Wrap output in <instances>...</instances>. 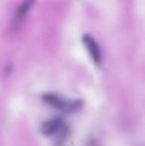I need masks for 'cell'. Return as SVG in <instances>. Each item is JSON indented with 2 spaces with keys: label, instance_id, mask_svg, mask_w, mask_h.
<instances>
[{
  "label": "cell",
  "instance_id": "2",
  "mask_svg": "<svg viewBox=\"0 0 145 146\" xmlns=\"http://www.w3.org/2000/svg\"><path fill=\"white\" fill-rule=\"evenodd\" d=\"M83 43L87 48V51L89 52L93 63L95 65H99L101 63L103 57H101V48H99L97 41L95 40V38L89 34H85L83 36Z\"/></svg>",
  "mask_w": 145,
  "mask_h": 146
},
{
  "label": "cell",
  "instance_id": "5",
  "mask_svg": "<svg viewBox=\"0 0 145 146\" xmlns=\"http://www.w3.org/2000/svg\"><path fill=\"white\" fill-rule=\"evenodd\" d=\"M87 146H99V142H97V139H89L87 141Z\"/></svg>",
  "mask_w": 145,
  "mask_h": 146
},
{
  "label": "cell",
  "instance_id": "1",
  "mask_svg": "<svg viewBox=\"0 0 145 146\" xmlns=\"http://www.w3.org/2000/svg\"><path fill=\"white\" fill-rule=\"evenodd\" d=\"M43 100L50 106L63 112H66V113L75 112L81 110L83 106V102L81 100H68V98H64L61 96L55 94H44Z\"/></svg>",
  "mask_w": 145,
  "mask_h": 146
},
{
  "label": "cell",
  "instance_id": "3",
  "mask_svg": "<svg viewBox=\"0 0 145 146\" xmlns=\"http://www.w3.org/2000/svg\"><path fill=\"white\" fill-rule=\"evenodd\" d=\"M41 132L47 136L66 132V124L62 118L57 117V118L50 119V120L45 121L41 125Z\"/></svg>",
  "mask_w": 145,
  "mask_h": 146
},
{
  "label": "cell",
  "instance_id": "4",
  "mask_svg": "<svg viewBox=\"0 0 145 146\" xmlns=\"http://www.w3.org/2000/svg\"><path fill=\"white\" fill-rule=\"evenodd\" d=\"M34 1H35V0H24L23 3L20 5V7L18 8L17 12H16V16H15L16 25L21 23L24 20V18L27 16L28 12L30 11V8L32 7Z\"/></svg>",
  "mask_w": 145,
  "mask_h": 146
}]
</instances>
